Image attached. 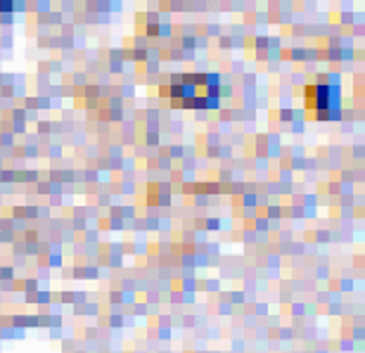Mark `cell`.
I'll list each match as a JSON object with an SVG mask.
<instances>
[{
	"mask_svg": "<svg viewBox=\"0 0 365 353\" xmlns=\"http://www.w3.org/2000/svg\"><path fill=\"white\" fill-rule=\"evenodd\" d=\"M306 100L313 109H318L320 116H337V109H339V88L337 86H311L306 91Z\"/></svg>",
	"mask_w": 365,
	"mask_h": 353,
	"instance_id": "obj_1",
	"label": "cell"
}]
</instances>
